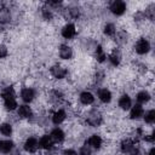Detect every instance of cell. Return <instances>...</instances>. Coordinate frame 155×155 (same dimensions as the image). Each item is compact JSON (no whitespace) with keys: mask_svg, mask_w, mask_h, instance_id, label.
<instances>
[{"mask_svg":"<svg viewBox=\"0 0 155 155\" xmlns=\"http://www.w3.org/2000/svg\"><path fill=\"white\" fill-rule=\"evenodd\" d=\"M126 8H127V5L125 1L122 0H114L110 2L109 5V10L113 15L115 16H122L125 12H126Z\"/></svg>","mask_w":155,"mask_h":155,"instance_id":"obj_1","label":"cell"},{"mask_svg":"<svg viewBox=\"0 0 155 155\" xmlns=\"http://www.w3.org/2000/svg\"><path fill=\"white\" fill-rule=\"evenodd\" d=\"M86 122L90 126H92V127H97V126H99L103 122V116H102V114L99 111H97L96 109H93V110H91V111L87 113Z\"/></svg>","mask_w":155,"mask_h":155,"instance_id":"obj_2","label":"cell"},{"mask_svg":"<svg viewBox=\"0 0 155 155\" xmlns=\"http://www.w3.org/2000/svg\"><path fill=\"white\" fill-rule=\"evenodd\" d=\"M150 50V42L148 41V39L145 38H140L136 41L134 44V51L138 53V54H145L148 53Z\"/></svg>","mask_w":155,"mask_h":155,"instance_id":"obj_3","label":"cell"},{"mask_svg":"<svg viewBox=\"0 0 155 155\" xmlns=\"http://www.w3.org/2000/svg\"><path fill=\"white\" fill-rule=\"evenodd\" d=\"M50 73L54 79L62 80L68 75V69L65 67L61 65V64H54V65H52L50 68Z\"/></svg>","mask_w":155,"mask_h":155,"instance_id":"obj_4","label":"cell"},{"mask_svg":"<svg viewBox=\"0 0 155 155\" xmlns=\"http://www.w3.org/2000/svg\"><path fill=\"white\" fill-rule=\"evenodd\" d=\"M23 149L29 154L36 153L39 149V139L35 137H28L23 144Z\"/></svg>","mask_w":155,"mask_h":155,"instance_id":"obj_5","label":"cell"},{"mask_svg":"<svg viewBox=\"0 0 155 155\" xmlns=\"http://www.w3.org/2000/svg\"><path fill=\"white\" fill-rule=\"evenodd\" d=\"M61 34L64 39H73L75 35H76V27L74 23H67L63 25L62 30H61Z\"/></svg>","mask_w":155,"mask_h":155,"instance_id":"obj_6","label":"cell"},{"mask_svg":"<svg viewBox=\"0 0 155 155\" xmlns=\"http://www.w3.org/2000/svg\"><path fill=\"white\" fill-rule=\"evenodd\" d=\"M53 140L50 137V134H44L39 138V148L44 149V150H52L53 149Z\"/></svg>","mask_w":155,"mask_h":155,"instance_id":"obj_7","label":"cell"},{"mask_svg":"<svg viewBox=\"0 0 155 155\" xmlns=\"http://www.w3.org/2000/svg\"><path fill=\"white\" fill-rule=\"evenodd\" d=\"M35 98V91L31 87H23L21 90V99L24 103H30Z\"/></svg>","mask_w":155,"mask_h":155,"instance_id":"obj_8","label":"cell"},{"mask_svg":"<svg viewBox=\"0 0 155 155\" xmlns=\"http://www.w3.org/2000/svg\"><path fill=\"white\" fill-rule=\"evenodd\" d=\"M17 116L21 119H30L33 116V110L28 104H22L18 105L17 108Z\"/></svg>","mask_w":155,"mask_h":155,"instance_id":"obj_9","label":"cell"},{"mask_svg":"<svg viewBox=\"0 0 155 155\" xmlns=\"http://www.w3.org/2000/svg\"><path fill=\"white\" fill-rule=\"evenodd\" d=\"M50 137L52 138V140H53L54 144H58V143H62V142L64 140L65 134H64V132H63L62 128H59V127H54V128L50 132Z\"/></svg>","mask_w":155,"mask_h":155,"instance_id":"obj_10","label":"cell"},{"mask_svg":"<svg viewBox=\"0 0 155 155\" xmlns=\"http://www.w3.org/2000/svg\"><path fill=\"white\" fill-rule=\"evenodd\" d=\"M67 119V113H65V110L64 109H57L53 114H52V116H51V120H52V122L54 124V125H61L62 122H64V120Z\"/></svg>","mask_w":155,"mask_h":155,"instance_id":"obj_11","label":"cell"},{"mask_svg":"<svg viewBox=\"0 0 155 155\" xmlns=\"http://www.w3.org/2000/svg\"><path fill=\"white\" fill-rule=\"evenodd\" d=\"M97 97H98V99H99L102 103L107 104V103H110V101H111V92H110V90H108L107 87H102V88L98 90Z\"/></svg>","mask_w":155,"mask_h":155,"instance_id":"obj_12","label":"cell"},{"mask_svg":"<svg viewBox=\"0 0 155 155\" xmlns=\"http://www.w3.org/2000/svg\"><path fill=\"white\" fill-rule=\"evenodd\" d=\"M79 101L82 105H91L94 102V96L90 91H84L79 94Z\"/></svg>","mask_w":155,"mask_h":155,"instance_id":"obj_13","label":"cell"},{"mask_svg":"<svg viewBox=\"0 0 155 155\" xmlns=\"http://www.w3.org/2000/svg\"><path fill=\"white\" fill-rule=\"evenodd\" d=\"M86 144H87L88 147H91L92 149H99V148L102 147V144H103V139H102V137L98 136V134H92V136L88 137Z\"/></svg>","mask_w":155,"mask_h":155,"instance_id":"obj_14","label":"cell"},{"mask_svg":"<svg viewBox=\"0 0 155 155\" xmlns=\"http://www.w3.org/2000/svg\"><path fill=\"white\" fill-rule=\"evenodd\" d=\"M58 53H59V57L62 59H70L73 57V50L69 45L67 44H62L58 48Z\"/></svg>","mask_w":155,"mask_h":155,"instance_id":"obj_15","label":"cell"},{"mask_svg":"<svg viewBox=\"0 0 155 155\" xmlns=\"http://www.w3.org/2000/svg\"><path fill=\"white\" fill-rule=\"evenodd\" d=\"M143 114H144V109H143V107H142L140 104H134V105H132L131 109H130V117H131L132 120H138V119H140V117L143 116Z\"/></svg>","mask_w":155,"mask_h":155,"instance_id":"obj_16","label":"cell"},{"mask_svg":"<svg viewBox=\"0 0 155 155\" xmlns=\"http://www.w3.org/2000/svg\"><path fill=\"white\" fill-rule=\"evenodd\" d=\"M119 107L122 109V110H130L131 107H132V99L128 94H122L120 98H119V102H117Z\"/></svg>","mask_w":155,"mask_h":155,"instance_id":"obj_17","label":"cell"},{"mask_svg":"<svg viewBox=\"0 0 155 155\" xmlns=\"http://www.w3.org/2000/svg\"><path fill=\"white\" fill-rule=\"evenodd\" d=\"M15 148V144L10 139H4L0 140V153L2 154H10Z\"/></svg>","mask_w":155,"mask_h":155,"instance_id":"obj_18","label":"cell"},{"mask_svg":"<svg viewBox=\"0 0 155 155\" xmlns=\"http://www.w3.org/2000/svg\"><path fill=\"white\" fill-rule=\"evenodd\" d=\"M136 101H137V104H140V105L144 104V103H148L150 101V93L145 90L139 91L136 94Z\"/></svg>","mask_w":155,"mask_h":155,"instance_id":"obj_19","label":"cell"},{"mask_svg":"<svg viewBox=\"0 0 155 155\" xmlns=\"http://www.w3.org/2000/svg\"><path fill=\"white\" fill-rule=\"evenodd\" d=\"M94 56H96L97 62H99V63H103V62H105V61H107V53H105L104 48H103L101 45L96 46V50H94Z\"/></svg>","mask_w":155,"mask_h":155,"instance_id":"obj_20","label":"cell"},{"mask_svg":"<svg viewBox=\"0 0 155 155\" xmlns=\"http://www.w3.org/2000/svg\"><path fill=\"white\" fill-rule=\"evenodd\" d=\"M108 59H109V62H110L111 65L117 67V65L120 64V62H121V54H120V52H119L117 50H114V51L108 56Z\"/></svg>","mask_w":155,"mask_h":155,"instance_id":"obj_21","label":"cell"},{"mask_svg":"<svg viewBox=\"0 0 155 155\" xmlns=\"http://www.w3.org/2000/svg\"><path fill=\"white\" fill-rule=\"evenodd\" d=\"M12 125L11 124H8V122H2L1 125H0V133L2 134V136H5V137H10L11 134H12Z\"/></svg>","mask_w":155,"mask_h":155,"instance_id":"obj_22","label":"cell"},{"mask_svg":"<svg viewBox=\"0 0 155 155\" xmlns=\"http://www.w3.org/2000/svg\"><path fill=\"white\" fill-rule=\"evenodd\" d=\"M103 33L107 36H115V34H116V27L114 25V23H107L103 27Z\"/></svg>","mask_w":155,"mask_h":155,"instance_id":"obj_23","label":"cell"},{"mask_svg":"<svg viewBox=\"0 0 155 155\" xmlns=\"http://www.w3.org/2000/svg\"><path fill=\"white\" fill-rule=\"evenodd\" d=\"M143 117H144V121H145L147 124L153 125L154 121H155V110H154V109H149V110L144 111Z\"/></svg>","mask_w":155,"mask_h":155,"instance_id":"obj_24","label":"cell"},{"mask_svg":"<svg viewBox=\"0 0 155 155\" xmlns=\"http://www.w3.org/2000/svg\"><path fill=\"white\" fill-rule=\"evenodd\" d=\"M51 101L54 102V103H59L62 99H63V93L59 91V90H53L51 91Z\"/></svg>","mask_w":155,"mask_h":155,"instance_id":"obj_25","label":"cell"},{"mask_svg":"<svg viewBox=\"0 0 155 155\" xmlns=\"http://www.w3.org/2000/svg\"><path fill=\"white\" fill-rule=\"evenodd\" d=\"M41 15H42V17L45 19H51L53 17V10L46 5V6H44L41 8Z\"/></svg>","mask_w":155,"mask_h":155,"instance_id":"obj_26","label":"cell"},{"mask_svg":"<svg viewBox=\"0 0 155 155\" xmlns=\"http://www.w3.org/2000/svg\"><path fill=\"white\" fill-rule=\"evenodd\" d=\"M10 19V11L7 8L0 10V23H6Z\"/></svg>","mask_w":155,"mask_h":155,"instance_id":"obj_27","label":"cell"},{"mask_svg":"<svg viewBox=\"0 0 155 155\" xmlns=\"http://www.w3.org/2000/svg\"><path fill=\"white\" fill-rule=\"evenodd\" d=\"M92 154V148L88 147L87 144L81 145L80 150H79V155H91Z\"/></svg>","mask_w":155,"mask_h":155,"instance_id":"obj_28","label":"cell"},{"mask_svg":"<svg viewBox=\"0 0 155 155\" xmlns=\"http://www.w3.org/2000/svg\"><path fill=\"white\" fill-rule=\"evenodd\" d=\"M8 54V50L4 44H0V58H5Z\"/></svg>","mask_w":155,"mask_h":155,"instance_id":"obj_29","label":"cell"},{"mask_svg":"<svg viewBox=\"0 0 155 155\" xmlns=\"http://www.w3.org/2000/svg\"><path fill=\"white\" fill-rule=\"evenodd\" d=\"M63 155H78V153L74 149H65L63 151Z\"/></svg>","mask_w":155,"mask_h":155,"instance_id":"obj_30","label":"cell"},{"mask_svg":"<svg viewBox=\"0 0 155 155\" xmlns=\"http://www.w3.org/2000/svg\"><path fill=\"white\" fill-rule=\"evenodd\" d=\"M148 155H155V148H154V147H151V148H150V150H149Z\"/></svg>","mask_w":155,"mask_h":155,"instance_id":"obj_31","label":"cell"}]
</instances>
